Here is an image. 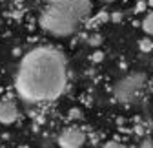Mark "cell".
<instances>
[{
    "label": "cell",
    "mask_w": 153,
    "mask_h": 148,
    "mask_svg": "<svg viewBox=\"0 0 153 148\" xmlns=\"http://www.w3.org/2000/svg\"><path fill=\"white\" fill-rule=\"evenodd\" d=\"M68 81L66 61L59 49L38 46L27 51L15 73V90L26 102H48L62 95Z\"/></svg>",
    "instance_id": "1"
},
{
    "label": "cell",
    "mask_w": 153,
    "mask_h": 148,
    "mask_svg": "<svg viewBox=\"0 0 153 148\" xmlns=\"http://www.w3.org/2000/svg\"><path fill=\"white\" fill-rule=\"evenodd\" d=\"M40 28L53 35V37H69L76 31L80 20L76 18L73 13H69L68 9L56 6V4H49L44 7V11L40 13Z\"/></svg>",
    "instance_id": "2"
},
{
    "label": "cell",
    "mask_w": 153,
    "mask_h": 148,
    "mask_svg": "<svg viewBox=\"0 0 153 148\" xmlns=\"http://www.w3.org/2000/svg\"><path fill=\"white\" fill-rule=\"evenodd\" d=\"M144 86H146V77L142 73H129L115 84L113 97L119 102H131L142 93Z\"/></svg>",
    "instance_id": "3"
},
{
    "label": "cell",
    "mask_w": 153,
    "mask_h": 148,
    "mask_svg": "<svg viewBox=\"0 0 153 148\" xmlns=\"http://www.w3.org/2000/svg\"><path fill=\"white\" fill-rule=\"evenodd\" d=\"M59 146L62 148H79L86 143V134L76 126H68L60 132L59 139H56Z\"/></svg>",
    "instance_id": "4"
},
{
    "label": "cell",
    "mask_w": 153,
    "mask_h": 148,
    "mask_svg": "<svg viewBox=\"0 0 153 148\" xmlns=\"http://www.w3.org/2000/svg\"><path fill=\"white\" fill-rule=\"evenodd\" d=\"M46 2L56 4V6L68 9L69 13H73L76 18H79V20H84L91 11V2L89 0H46Z\"/></svg>",
    "instance_id": "5"
},
{
    "label": "cell",
    "mask_w": 153,
    "mask_h": 148,
    "mask_svg": "<svg viewBox=\"0 0 153 148\" xmlns=\"http://www.w3.org/2000/svg\"><path fill=\"white\" fill-rule=\"evenodd\" d=\"M20 117V110H18V104L9 99V97H2L0 99V124H13L18 121Z\"/></svg>",
    "instance_id": "6"
},
{
    "label": "cell",
    "mask_w": 153,
    "mask_h": 148,
    "mask_svg": "<svg viewBox=\"0 0 153 148\" xmlns=\"http://www.w3.org/2000/svg\"><path fill=\"white\" fill-rule=\"evenodd\" d=\"M142 29H144L148 35L153 37V11L144 16V20H142Z\"/></svg>",
    "instance_id": "7"
},
{
    "label": "cell",
    "mask_w": 153,
    "mask_h": 148,
    "mask_svg": "<svg viewBox=\"0 0 153 148\" xmlns=\"http://www.w3.org/2000/svg\"><path fill=\"white\" fill-rule=\"evenodd\" d=\"M139 48H140V51L149 53V51L153 49V40L149 39V37H144V39H140V40H139Z\"/></svg>",
    "instance_id": "8"
},
{
    "label": "cell",
    "mask_w": 153,
    "mask_h": 148,
    "mask_svg": "<svg viewBox=\"0 0 153 148\" xmlns=\"http://www.w3.org/2000/svg\"><path fill=\"white\" fill-rule=\"evenodd\" d=\"M100 42H102V37H100V35H93L91 39H89V44H91V46H99Z\"/></svg>",
    "instance_id": "9"
},
{
    "label": "cell",
    "mask_w": 153,
    "mask_h": 148,
    "mask_svg": "<svg viewBox=\"0 0 153 148\" xmlns=\"http://www.w3.org/2000/svg\"><path fill=\"white\" fill-rule=\"evenodd\" d=\"M111 20L120 22V20H122V13H113V15H111Z\"/></svg>",
    "instance_id": "10"
},
{
    "label": "cell",
    "mask_w": 153,
    "mask_h": 148,
    "mask_svg": "<svg viewBox=\"0 0 153 148\" xmlns=\"http://www.w3.org/2000/svg\"><path fill=\"white\" fill-rule=\"evenodd\" d=\"M93 59H95V61H102V53H95Z\"/></svg>",
    "instance_id": "11"
},
{
    "label": "cell",
    "mask_w": 153,
    "mask_h": 148,
    "mask_svg": "<svg viewBox=\"0 0 153 148\" xmlns=\"http://www.w3.org/2000/svg\"><path fill=\"white\" fill-rule=\"evenodd\" d=\"M106 2H113V0H106Z\"/></svg>",
    "instance_id": "12"
}]
</instances>
